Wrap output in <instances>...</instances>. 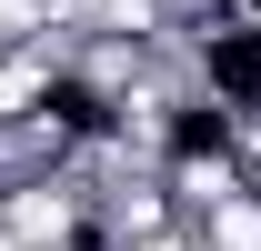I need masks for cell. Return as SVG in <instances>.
I'll use <instances>...</instances> for the list:
<instances>
[{"label":"cell","mask_w":261,"mask_h":251,"mask_svg":"<svg viewBox=\"0 0 261 251\" xmlns=\"http://www.w3.org/2000/svg\"><path fill=\"white\" fill-rule=\"evenodd\" d=\"M130 251H201V241L181 231V221H171V231H151V241H130Z\"/></svg>","instance_id":"1"}]
</instances>
